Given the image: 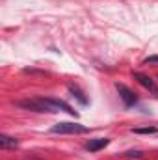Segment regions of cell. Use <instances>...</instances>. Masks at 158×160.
<instances>
[{
  "label": "cell",
  "instance_id": "cell-1",
  "mask_svg": "<svg viewBox=\"0 0 158 160\" xmlns=\"http://www.w3.org/2000/svg\"><path fill=\"white\" fill-rule=\"evenodd\" d=\"M17 106L24 108V110H32V112H67L71 116H77V112L63 101L60 99H28V101H19Z\"/></svg>",
  "mask_w": 158,
  "mask_h": 160
},
{
  "label": "cell",
  "instance_id": "cell-2",
  "mask_svg": "<svg viewBox=\"0 0 158 160\" xmlns=\"http://www.w3.org/2000/svg\"><path fill=\"white\" fill-rule=\"evenodd\" d=\"M50 130L56 132V134H84L89 128L84 127V125H80V123H58Z\"/></svg>",
  "mask_w": 158,
  "mask_h": 160
},
{
  "label": "cell",
  "instance_id": "cell-3",
  "mask_svg": "<svg viewBox=\"0 0 158 160\" xmlns=\"http://www.w3.org/2000/svg\"><path fill=\"white\" fill-rule=\"evenodd\" d=\"M116 89H117L119 97L123 99V102L126 104V106H132V104H136V101H138V97H136V93L132 91V89H128L125 84H116Z\"/></svg>",
  "mask_w": 158,
  "mask_h": 160
},
{
  "label": "cell",
  "instance_id": "cell-4",
  "mask_svg": "<svg viewBox=\"0 0 158 160\" xmlns=\"http://www.w3.org/2000/svg\"><path fill=\"white\" fill-rule=\"evenodd\" d=\"M134 78L138 80L143 88H147L149 91H153L155 95H158V86L155 84V80L151 78V77H147V75H143V73H134Z\"/></svg>",
  "mask_w": 158,
  "mask_h": 160
},
{
  "label": "cell",
  "instance_id": "cell-5",
  "mask_svg": "<svg viewBox=\"0 0 158 160\" xmlns=\"http://www.w3.org/2000/svg\"><path fill=\"white\" fill-rule=\"evenodd\" d=\"M108 143H110V140H108V138H95V140H89V142L86 143V149H87V151H91V153H95V151L104 149Z\"/></svg>",
  "mask_w": 158,
  "mask_h": 160
},
{
  "label": "cell",
  "instance_id": "cell-6",
  "mask_svg": "<svg viewBox=\"0 0 158 160\" xmlns=\"http://www.w3.org/2000/svg\"><path fill=\"white\" fill-rule=\"evenodd\" d=\"M17 145H19V142H17L15 138L6 136V134H2V136H0V147H2V149H15Z\"/></svg>",
  "mask_w": 158,
  "mask_h": 160
},
{
  "label": "cell",
  "instance_id": "cell-7",
  "mask_svg": "<svg viewBox=\"0 0 158 160\" xmlns=\"http://www.w3.org/2000/svg\"><path fill=\"white\" fill-rule=\"evenodd\" d=\"M69 91L73 93V97H77V99H78L80 102H82V104H86V102H87V99L84 97V93L80 91V89L77 88V86H75V84H69Z\"/></svg>",
  "mask_w": 158,
  "mask_h": 160
},
{
  "label": "cell",
  "instance_id": "cell-8",
  "mask_svg": "<svg viewBox=\"0 0 158 160\" xmlns=\"http://www.w3.org/2000/svg\"><path fill=\"white\" fill-rule=\"evenodd\" d=\"M136 134H155L156 132V127H145V128H134Z\"/></svg>",
  "mask_w": 158,
  "mask_h": 160
},
{
  "label": "cell",
  "instance_id": "cell-9",
  "mask_svg": "<svg viewBox=\"0 0 158 160\" xmlns=\"http://www.w3.org/2000/svg\"><path fill=\"white\" fill-rule=\"evenodd\" d=\"M143 65H158V56H149L143 60Z\"/></svg>",
  "mask_w": 158,
  "mask_h": 160
},
{
  "label": "cell",
  "instance_id": "cell-10",
  "mask_svg": "<svg viewBox=\"0 0 158 160\" xmlns=\"http://www.w3.org/2000/svg\"><path fill=\"white\" fill-rule=\"evenodd\" d=\"M125 155H126L128 158H140V157H143V153H141V151H126Z\"/></svg>",
  "mask_w": 158,
  "mask_h": 160
}]
</instances>
